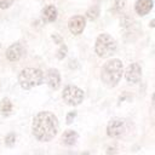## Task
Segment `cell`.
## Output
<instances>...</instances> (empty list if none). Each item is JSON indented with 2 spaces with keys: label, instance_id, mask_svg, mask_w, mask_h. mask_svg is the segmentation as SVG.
Listing matches in <instances>:
<instances>
[{
  "label": "cell",
  "instance_id": "cell-1",
  "mask_svg": "<svg viewBox=\"0 0 155 155\" xmlns=\"http://www.w3.org/2000/svg\"><path fill=\"white\" fill-rule=\"evenodd\" d=\"M58 132V120L50 111L39 113L33 121V133L40 142H50Z\"/></svg>",
  "mask_w": 155,
  "mask_h": 155
},
{
  "label": "cell",
  "instance_id": "cell-2",
  "mask_svg": "<svg viewBox=\"0 0 155 155\" xmlns=\"http://www.w3.org/2000/svg\"><path fill=\"white\" fill-rule=\"evenodd\" d=\"M122 76V63L120 59H111L107 62L101 71V79L104 85L114 87Z\"/></svg>",
  "mask_w": 155,
  "mask_h": 155
},
{
  "label": "cell",
  "instance_id": "cell-3",
  "mask_svg": "<svg viewBox=\"0 0 155 155\" xmlns=\"http://www.w3.org/2000/svg\"><path fill=\"white\" fill-rule=\"evenodd\" d=\"M18 82L22 88L29 90L44 82V74L38 68H24L18 75Z\"/></svg>",
  "mask_w": 155,
  "mask_h": 155
},
{
  "label": "cell",
  "instance_id": "cell-4",
  "mask_svg": "<svg viewBox=\"0 0 155 155\" xmlns=\"http://www.w3.org/2000/svg\"><path fill=\"white\" fill-rule=\"evenodd\" d=\"M94 51L99 57L108 58L111 54H114V52L116 51V42L111 35H109L107 33L99 34L96 39Z\"/></svg>",
  "mask_w": 155,
  "mask_h": 155
},
{
  "label": "cell",
  "instance_id": "cell-5",
  "mask_svg": "<svg viewBox=\"0 0 155 155\" xmlns=\"http://www.w3.org/2000/svg\"><path fill=\"white\" fill-rule=\"evenodd\" d=\"M63 101L69 105H79L84 101V91L74 85H68L64 87L62 93Z\"/></svg>",
  "mask_w": 155,
  "mask_h": 155
},
{
  "label": "cell",
  "instance_id": "cell-6",
  "mask_svg": "<svg viewBox=\"0 0 155 155\" xmlns=\"http://www.w3.org/2000/svg\"><path fill=\"white\" fill-rule=\"evenodd\" d=\"M126 130V122L122 119H114L108 124L107 133L110 137H119Z\"/></svg>",
  "mask_w": 155,
  "mask_h": 155
},
{
  "label": "cell",
  "instance_id": "cell-7",
  "mask_svg": "<svg viewBox=\"0 0 155 155\" xmlns=\"http://www.w3.org/2000/svg\"><path fill=\"white\" fill-rule=\"evenodd\" d=\"M126 80L131 84H137L140 81V78H142V69H140V65L138 63H132L128 65V68L126 69Z\"/></svg>",
  "mask_w": 155,
  "mask_h": 155
},
{
  "label": "cell",
  "instance_id": "cell-8",
  "mask_svg": "<svg viewBox=\"0 0 155 155\" xmlns=\"http://www.w3.org/2000/svg\"><path fill=\"white\" fill-rule=\"evenodd\" d=\"M69 29L74 35L81 34L86 25V19L82 16H73L69 21Z\"/></svg>",
  "mask_w": 155,
  "mask_h": 155
},
{
  "label": "cell",
  "instance_id": "cell-9",
  "mask_svg": "<svg viewBox=\"0 0 155 155\" xmlns=\"http://www.w3.org/2000/svg\"><path fill=\"white\" fill-rule=\"evenodd\" d=\"M23 54H24V48H23V46H22L19 42L12 44V45L6 50V58H7L8 61H12V62L21 59V58L23 57Z\"/></svg>",
  "mask_w": 155,
  "mask_h": 155
},
{
  "label": "cell",
  "instance_id": "cell-10",
  "mask_svg": "<svg viewBox=\"0 0 155 155\" xmlns=\"http://www.w3.org/2000/svg\"><path fill=\"white\" fill-rule=\"evenodd\" d=\"M44 80L53 90H57L61 86V74L56 69H50L46 73V75L44 76Z\"/></svg>",
  "mask_w": 155,
  "mask_h": 155
},
{
  "label": "cell",
  "instance_id": "cell-11",
  "mask_svg": "<svg viewBox=\"0 0 155 155\" xmlns=\"http://www.w3.org/2000/svg\"><path fill=\"white\" fill-rule=\"evenodd\" d=\"M153 8V0H137L134 10L139 16H145Z\"/></svg>",
  "mask_w": 155,
  "mask_h": 155
},
{
  "label": "cell",
  "instance_id": "cell-12",
  "mask_svg": "<svg viewBox=\"0 0 155 155\" xmlns=\"http://www.w3.org/2000/svg\"><path fill=\"white\" fill-rule=\"evenodd\" d=\"M42 17L46 22H53L57 18V8L53 5H48L42 11Z\"/></svg>",
  "mask_w": 155,
  "mask_h": 155
},
{
  "label": "cell",
  "instance_id": "cell-13",
  "mask_svg": "<svg viewBox=\"0 0 155 155\" xmlns=\"http://www.w3.org/2000/svg\"><path fill=\"white\" fill-rule=\"evenodd\" d=\"M76 139H78V133L73 130L65 131L62 136V142L65 145H74L76 143Z\"/></svg>",
  "mask_w": 155,
  "mask_h": 155
},
{
  "label": "cell",
  "instance_id": "cell-14",
  "mask_svg": "<svg viewBox=\"0 0 155 155\" xmlns=\"http://www.w3.org/2000/svg\"><path fill=\"white\" fill-rule=\"evenodd\" d=\"M12 110V103L8 101V99H4L1 103H0V111L4 114V115H8Z\"/></svg>",
  "mask_w": 155,
  "mask_h": 155
},
{
  "label": "cell",
  "instance_id": "cell-15",
  "mask_svg": "<svg viewBox=\"0 0 155 155\" xmlns=\"http://www.w3.org/2000/svg\"><path fill=\"white\" fill-rule=\"evenodd\" d=\"M98 15H99V7H98V6H92V7L86 12L87 18L91 19V21H94V19L98 17Z\"/></svg>",
  "mask_w": 155,
  "mask_h": 155
},
{
  "label": "cell",
  "instance_id": "cell-16",
  "mask_svg": "<svg viewBox=\"0 0 155 155\" xmlns=\"http://www.w3.org/2000/svg\"><path fill=\"white\" fill-rule=\"evenodd\" d=\"M15 142H16V134H15V133H10V134L6 136V138H5V144H6L7 147H12V145L15 144Z\"/></svg>",
  "mask_w": 155,
  "mask_h": 155
},
{
  "label": "cell",
  "instance_id": "cell-17",
  "mask_svg": "<svg viewBox=\"0 0 155 155\" xmlns=\"http://www.w3.org/2000/svg\"><path fill=\"white\" fill-rule=\"evenodd\" d=\"M125 7V0H115V10L117 12L122 11Z\"/></svg>",
  "mask_w": 155,
  "mask_h": 155
},
{
  "label": "cell",
  "instance_id": "cell-18",
  "mask_svg": "<svg viewBox=\"0 0 155 155\" xmlns=\"http://www.w3.org/2000/svg\"><path fill=\"white\" fill-rule=\"evenodd\" d=\"M13 1H15V0H0V8H2V10L8 8V7L12 5Z\"/></svg>",
  "mask_w": 155,
  "mask_h": 155
},
{
  "label": "cell",
  "instance_id": "cell-19",
  "mask_svg": "<svg viewBox=\"0 0 155 155\" xmlns=\"http://www.w3.org/2000/svg\"><path fill=\"white\" fill-rule=\"evenodd\" d=\"M65 53H67V47H65L64 45H62V47L59 48V52L57 53V56H58V58H59V59H62V58H64Z\"/></svg>",
  "mask_w": 155,
  "mask_h": 155
},
{
  "label": "cell",
  "instance_id": "cell-20",
  "mask_svg": "<svg viewBox=\"0 0 155 155\" xmlns=\"http://www.w3.org/2000/svg\"><path fill=\"white\" fill-rule=\"evenodd\" d=\"M75 115H76L75 111H70V113H68V115H67V124H71L73 120L75 119Z\"/></svg>",
  "mask_w": 155,
  "mask_h": 155
},
{
  "label": "cell",
  "instance_id": "cell-21",
  "mask_svg": "<svg viewBox=\"0 0 155 155\" xmlns=\"http://www.w3.org/2000/svg\"><path fill=\"white\" fill-rule=\"evenodd\" d=\"M52 38H54V41H56V42H62V36H61V35H58V36H57L56 34H53V35H52Z\"/></svg>",
  "mask_w": 155,
  "mask_h": 155
}]
</instances>
